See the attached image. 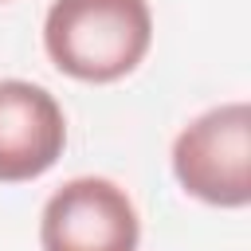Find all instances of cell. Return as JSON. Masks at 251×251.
Here are the masks:
<instances>
[{"label": "cell", "mask_w": 251, "mask_h": 251, "mask_svg": "<svg viewBox=\"0 0 251 251\" xmlns=\"http://www.w3.org/2000/svg\"><path fill=\"white\" fill-rule=\"evenodd\" d=\"M0 4H4V0H0Z\"/></svg>", "instance_id": "cell-5"}, {"label": "cell", "mask_w": 251, "mask_h": 251, "mask_svg": "<svg viewBox=\"0 0 251 251\" xmlns=\"http://www.w3.org/2000/svg\"><path fill=\"white\" fill-rule=\"evenodd\" d=\"M67 149V114L27 78H0V184L39 180Z\"/></svg>", "instance_id": "cell-4"}, {"label": "cell", "mask_w": 251, "mask_h": 251, "mask_svg": "<svg viewBox=\"0 0 251 251\" xmlns=\"http://www.w3.org/2000/svg\"><path fill=\"white\" fill-rule=\"evenodd\" d=\"M153 47L149 0H51L43 51L75 82H118Z\"/></svg>", "instance_id": "cell-1"}, {"label": "cell", "mask_w": 251, "mask_h": 251, "mask_svg": "<svg viewBox=\"0 0 251 251\" xmlns=\"http://www.w3.org/2000/svg\"><path fill=\"white\" fill-rule=\"evenodd\" d=\"M173 176L212 208L251 204V106L220 102L173 137Z\"/></svg>", "instance_id": "cell-2"}, {"label": "cell", "mask_w": 251, "mask_h": 251, "mask_svg": "<svg viewBox=\"0 0 251 251\" xmlns=\"http://www.w3.org/2000/svg\"><path fill=\"white\" fill-rule=\"evenodd\" d=\"M137 208L110 176H71L39 212L43 251H137Z\"/></svg>", "instance_id": "cell-3"}]
</instances>
